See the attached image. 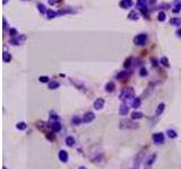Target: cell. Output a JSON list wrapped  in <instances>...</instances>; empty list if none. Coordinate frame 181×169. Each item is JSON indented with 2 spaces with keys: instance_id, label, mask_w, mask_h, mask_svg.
Masks as SVG:
<instances>
[{
  "instance_id": "1",
  "label": "cell",
  "mask_w": 181,
  "mask_h": 169,
  "mask_svg": "<svg viewBox=\"0 0 181 169\" xmlns=\"http://www.w3.org/2000/svg\"><path fill=\"white\" fill-rule=\"evenodd\" d=\"M120 100L121 102H124V103H131L133 100H134V98H135V90H134V88H131V87H126L124 88L122 90H121V92H120Z\"/></svg>"
},
{
  "instance_id": "2",
  "label": "cell",
  "mask_w": 181,
  "mask_h": 169,
  "mask_svg": "<svg viewBox=\"0 0 181 169\" xmlns=\"http://www.w3.org/2000/svg\"><path fill=\"white\" fill-rule=\"evenodd\" d=\"M119 128L122 130H136L139 128V124L134 122V120H121Z\"/></svg>"
},
{
  "instance_id": "3",
  "label": "cell",
  "mask_w": 181,
  "mask_h": 169,
  "mask_svg": "<svg viewBox=\"0 0 181 169\" xmlns=\"http://www.w3.org/2000/svg\"><path fill=\"white\" fill-rule=\"evenodd\" d=\"M145 154H146V149H142L137 154V156L135 157V161H134V169H138V167L140 166L142 161L145 160Z\"/></svg>"
},
{
  "instance_id": "4",
  "label": "cell",
  "mask_w": 181,
  "mask_h": 169,
  "mask_svg": "<svg viewBox=\"0 0 181 169\" xmlns=\"http://www.w3.org/2000/svg\"><path fill=\"white\" fill-rule=\"evenodd\" d=\"M147 42V34L145 33H142V34H138L134 37V44L136 46H143L146 44Z\"/></svg>"
},
{
  "instance_id": "5",
  "label": "cell",
  "mask_w": 181,
  "mask_h": 169,
  "mask_svg": "<svg viewBox=\"0 0 181 169\" xmlns=\"http://www.w3.org/2000/svg\"><path fill=\"white\" fill-rule=\"evenodd\" d=\"M26 41V36L24 34H19L18 36H16V37H11L10 40H9V44L14 46H17V45H22L24 42Z\"/></svg>"
},
{
  "instance_id": "6",
  "label": "cell",
  "mask_w": 181,
  "mask_h": 169,
  "mask_svg": "<svg viewBox=\"0 0 181 169\" xmlns=\"http://www.w3.org/2000/svg\"><path fill=\"white\" fill-rule=\"evenodd\" d=\"M152 139H153V142L155 144H163L164 141H165V137H164V133L162 132H157V133H154L152 135Z\"/></svg>"
},
{
  "instance_id": "7",
  "label": "cell",
  "mask_w": 181,
  "mask_h": 169,
  "mask_svg": "<svg viewBox=\"0 0 181 169\" xmlns=\"http://www.w3.org/2000/svg\"><path fill=\"white\" fill-rule=\"evenodd\" d=\"M35 125H36V128H39L41 132H43L44 134H47L48 132H50V131H48V128H50V125H49L48 123H45L44 121H41V120H40V121H37V122H36Z\"/></svg>"
},
{
  "instance_id": "8",
  "label": "cell",
  "mask_w": 181,
  "mask_h": 169,
  "mask_svg": "<svg viewBox=\"0 0 181 169\" xmlns=\"http://www.w3.org/2000/svg\"><path fill=\"white\" fill-rule=\"evenodd\" d=\"M95 118V114L93 112H86L83 115V123H91L92 121H94Z\"/></svg>"
},
{
  "instance_id": "9",
  "label": "cell",
  "mask_w": 181,
  "mask_h": 169,
  "mask_svg": "<svg viewBox=\"0 0 181 169\" xmlns=\"http://www.w3.org/2000/svg\"><path fill=\"white\" fill-rule=\"evenodd\" d=\"M156 157H157V154H152L150 157H148V158L145 159V161H144L145 167H146V168H150V166H152V165L155 162Z\"/></svg>"
},
{
  "instance_id": "10",
  "label": "cell",
  "mask_w": 181,
  "mask_h": 169,
  "mask_svg": "<svg viewBox=\"0 0 181 169\" xmlns=\"http://www.w3.org/2000/svg\"><path fill=\"white\" fill-rule=\"evenodd\" d=\"M104 104H105V100H104L103 98H98V99H95V102H94V104H93L94 109H96V111L102 109V108L104 107Z\"/></svg>"
},
{
  "instance_id": "11",
  "label": "cell",
  "mask_w": 181,
  "mask_h": 169,
  "mask_svg": "<svg viewBox=\"0 0 181 169\" xmlns=\"http://www.w3.org/2000/svg\"><path fill=\"white\" fill-rule=\"evenodd\" d=\"M58 158H59V160H60L61 162L66 164V162L68 161V159H69L68 152L66 151V150H60V151H59V154H58Z\"/></svg>"
},
{
  "instance_id": "12",
  "label": "cell",
  "mask_w": 181,
  "mask_h": 169,
  "mask_svg": "<svg viewBox=\"0 0 181 169\" xmlns=\"http://www.w3.org/2000/svg\"><path fill=\"white\" fill-rule=\"evenodd\" d=\"M119 6L122 9H129L134 6V1L133 0H121L119 2Z\"/></svg>"
},
{
  "instance_id": "13",
  "label": "cell",
  "mask_w": 181,
  "mask_h": 169,
  "mask_svg": "<svg viewBox=\"0 0 181 169\" xmlns=\"http://www.w3.org/2000/svg\"><path fill=\"white\" fill-rule=\"evenodd\" d=\"M128 113H129V106L126 103H122L119 107V114L121 116H126Z\"/></svg>"
},
{
  "instance_id": "14",
  "label": "cell",
  "mask_w": 181,
  "mask_h": 169,
  "mask_svg": "<svg viewBox=\"0 0 181 169\" xmlns=\"http://www.w3.org/2000/svg\"><path fill=\"white\" fill-rule=\"evenodd\" d=\"M140 17V13L138 10H131L128 14V19L129 21H138Z\"/></svg>"
},
{
  "instance_id": "15",
  "label": "cell",
  "mask_w": 181,
  "mask_h": 169,
  "mask_svg": "<svg viewBox=\"0 0 181 169\" xmlns=\"http://www.w3.org/2000/svg\"><path fill=\"white\" fill-rule=\"evenodd\" d=\"M70 82H72V85L77 88V89H79V90H83V92H86V89H85V86H84L83 82L78 81V80H76V79H72V78L70 79Z\"/></svg>"
},
{
  "instance_id": "16",
  "label": "cell",
  "mask_w": 181,
  "mask_h": 169,
  "mask_svg": "<svg viewBox=\"0 0 181 169\" xmlns=\"http://www.w3.org/2000/svg\"><path fill=\"white\" fill-rule=\"evenodd\" d=\"M104 89H105V92H114V89H115V83L113 81H109L105 83V86H104Z\"/></svg>"
},
{
  "instance_id": "17",
  "label": "cell",
  "mask_w": 181,
  "mask_h": 169,
  "mask_svg": "<svg viewBox=\"0 0 181 169\" xmlns=\"http://www.w3.org/2000/svg\"><path fill=\"white\" fill-rule=\"evenodd\" d=\"M45 16H47L48 19H53V18H56V17L59 16V11H56V10H53V9H48L47 15Z\"/></svg>"
},
{
  "instance_id": "18",
  "label": "cell",
  "mask_w": 181,
  "mask_h": 169,
  "mask_svg": "<svg viewBox=\"0 0 181 169\" xmlns=\"http://www.w3.org/2000/svg\"><path fill=\"white\" fill-rule=\"evenodd\" d=\"M172 11H173L174 14L180 13L181 11V1H179V0L174 1V4L172 5Z\"/></svg>"
},
{
  "instance_id": "19",
  "label": "cell",
  "mask_w": 181,
  "mask_h": 169,
  "mask_svg": "<svg viewBox=\"0 0 181 169\" xmlns=\"http://www.w3.org/2000/svg\"><path fill=\"white\" fill-rule=\"evenodd\" d=\"M164 111H165V104H164V103H161L160 105L157 106V108H156L155 116H160V115H162Z\"/></svg>"
},
{
  "instance_id": "20",
  "label": "cell",
  "mask_w": 181,
  "mask_h": 169,
  "mask_svg": "<svg viewBox=\"0 0 181 169\" xmlns=\"http://www.w3.org/2000/svg\"><path fill=\"white\" fill-rule=\"evenodd\" d=\"M36 8H37V10L40 11L41 15H47L48 9L45 8V6L43 5L42 2H37V4H36Z\"/></svg>"
},
{
  "instance_id": "21",
  "label": "cell",
  "mask_w": 181,
  "mask_h": 169,
  "mask_svg": "<svg viewBox=\"0 0 181 169\" xmlns=\"http://www.w3.org/2000/svg\"><path fill=\"white\" fill-rule=\"evenodd\" d=\"M148 5V0H137L136 1V6L138 9H142V8H146Z\"/></svg>"
},
{
  "instance_id": "22",
  "label": "cell",
  "mask_w": 181,
  "mask_h": 169,
  "mask_svg": "<svg viewBox=\"0 0 181 169\" xmlns=\"http://www.w3.org/2000/svg\"><path fill=\"white\" fill-rule=\"evenodd\" d=\"M169 23L172 26H181V18L180 17H172Z\"/></svg>"
},
{
  "instance_id": "23",
  "label": "cell",
  "mask_w": 181,
  "mask_h": 169,
  "mask_svg": "<svg viewBox=\"0 0 181 169\" xmlns=\"http://www.w3.org/2000/svg\"><path fill=\"white\" fill-rule=\"evenodd\" d=\"M11 59H13V56H11L10 53L7 51H4V53H2V60H4V62L5 63H9L11 61Z\"/></svg>"
},
{
  "instance_id": "24",
  "label": "cell",
  "mask_w": 181,
  "mask_h": 169,
  "mask_svg": "<svg viewBox=\"0 0 181 169\" xmlns=\"http://www.w3.org/2000/svg\"><path fill=\"white\" fill-rule=\"evenodd\" d=\"M133 60H134V59H133L131 56H129L128 59H126V60H124V70H129L130 67H131V64H133V62H134Z\"/></svg>"
},
{
  "instance_id": "25",
  "label": "cell",
  "mask_w": 181,
  "mask_h": 169,
  "mask_svg": "<svg viewBox=\"0 0 181 169\" xmlns=\"http://www.w3.org/2000/svg\"><path fill=\"white\" fill-rule=\"evenodd\" d=\"M127 77H128V71H127V70H124V71H120L119 73H117L115 79H118V80H124V79H126Z\"/></svg>"
},
{
  "instance_id": "26",
  "label": "cell",
  "mask_w": 181,
  "mask_h": 169,
  "mask_svg": "<svg viewBox=\"0 0 181 169\" xmlns=\"http://www.w3.org/2000/svg\"><path fill=\"white\" fill-rule=\"evenodd\" d=\"M160 64L163 66L164 68H170V62H169V59L166 56H162L160 60Z\"/></svg>"
},
{
  "instance_id": "27",
  "label": "cell",
  "mask_w": 181,
  "mask_h": 169,
  "mask_svg": "<svg viewBox=\"0 0 181 169\" xmlns=\"http://www.w3.org/2000/svg\"><path fill=\"white\" fill-rule=\"evenodd\" d=\"M140 105H142V99L139 97H135L134 100L131 102V106L134 108H138L140 107Z\"/></svg>"
},
{
  "instance_id": "28",
  "label": "cell",
  "mask_w": 181,
  "mask_h": 169,
  "mask_svg": "<svg viewBox=\"0 0 181 169\" xmlns=\"http://www.w3.org/2000/svg\"><path fill=\"white\" fill-rule=\"evenodd\" d=\"M59 87H60V83H59L58 81H50V82H49V85H48V88H49L50 90L58 89Z\"/></svg>"
},
{
  "instance_id": "29",
  "label": "cell",
  "mask_w": 181,
  "mask_h": 169,
  "mask_svg": "<svg viewBox=\"0 0 181 169\" xmlns=\"http://www.w3.org/2000/svg\"><path fill=\"white\" fill-rule=\"evenodd\" d=\"M166 135L169 137L170 139H176L178 137V133H177L176 130H172V128H169L168 131H166Z\"/></svg>"
},
{
  "instance_id": "30",
  "label": "cell",
  "mask_w": 181,
  "mask_h": 169,
  "mask_svg": "<svg viewBox=\"0 0 181 169\" xmlns=\"http://www.w3.org/2000/svg\"><path fill=\"white\" fill-rule=\"evenodd\" d=\"M144 117V114L142 112H133L131 113V120H140Z\"/></svg>"
},
{
  "instance_id": "31",
  "label": "cell",
  "mask_w": 181,
  "mask_h": 169,
  "mask_svg": "<svg viewBox=\"0 0 181 169\" xmlns=\"http://www.w3.org/2000/svg\"><path fill=\"white\" fill-rule=\"evenodd\" d=\"M16 128L19 130V131H24V130L27 128V124L25 122H18V123L16 124Z\"/></svg>"
},
{
  "instance_id": "32",
  "label": "cell",
  "mask_w": 181,
  "mask_h": 169,
  "mask_svg": "<svg viewBox=\"0 0 181 169\" xmlns=\"http://www.w3.org/2000/svg\"><path fill=\"white\" fill-rule=\"evenodd\" d=\"M65 142L67 144L68 147H74L75 145V139L72 138V137H67L66 140H65Z\"/></svg>"
},
{
  "instance_id": "33",
  "label": "cell",
  "mask_w": 181,
  "mask_h": 169,
  "mask_svg": "<svg viewBox=\"0 0 181 169\" xmlns=\"http://www.w3.org/2000/svg\"><path fill=\"white\" fill-rule=\"evenodd\" d=\"M8 34H9V36H10V38L11 37H16V36L19 35V34H18V32H17V30L14 28V27H11V28L8 30Z\"/></svg>"
},
{
  "instance_id": "34",
  "label": "cell",
  "mask_w": 181,
  "mask_h": 169,
  "mask_svg": "<svg viewBox=\"0 0 181 169\" xmlns=\"http://www.w3.org/2000/svg\"><path fill=\"white\" fill-rule=\"evenodd\" d=\"M166 19V15L164 11H160L159 13V15H157V21H160V23H163V21Z\"/></svg>"
},
{
  "instance_id": "35",
  "label": "cell",
  "mask_w": 181,
  "mask_h": 169,
  "mask_svg": "<svg viewBox=\"0 0 181 169\" xmlns=\"http://www.w3.org/2000/svg\"><path fill=\"white\" fill-rule=\"evenodd\" d=\"M82 122H83V120L79 117V116H74V117L72 118V123L75 124V125H79V124H82Z\"/></svg>"
},
{
  "instance_id": "36",
  "label": "cell",
  "mask_w": 181,
  "mask_h": 169,
  "mask_svg": "<svg viewBox=\"0 0 181 169\" xmlns=\"http://www.w3.org/2000/svg\"><path fill=\"white\" fill-rule=\"evenodd\" d=\"M39 81L42 82V83H45V82H50V78L48 76H41L39 77Z\"/></svg>"
},
{
  "instance_id": "37",
  "label": "cell",
  "mask_w": 181,
  "mask_h": 169,
  "mask_svg": "<svg viewBox=\"0 0 181 169\" xmlns=\"http://www.w3.org/2000/svg\"><path fill=\"white\" fill-rule=\"evenodd\" d=\"M139 76L140 77H146V76H147V69H146V68H140Z\"/></svg>"
},
{
  "instance_id": "38",
  "label": "cell",
  "mask_w": 181,
  "mask_h": 169,
  "mask_svg": "<svg viewBox=\"0 0 181 169\" xmlns=\"http://www.w3.org/2000/svg\"><path fill=\"white\" fill-rule=\"evenodd\" d=\"M62 0H48V2H49V5L51 6H54L57 5V4H59V2H61Z\"/></svg>"
},
{
  "instance_id": "39",
  "label": "cell",
  "mask_w": 181,
  "mask_h": 169,
  "mask_svg": "<svg viewBox=\"0 0 181 169\" xmlns=\"http://www.w3.org/2000/svg\"><path fill=\"white\" fill-rule=\"evenodd\" d=\"M150 61H152V66H153V67H157V66H159V62H157V60L154 59V58H152Z\"/></svg>"
},
{
  "instance_id": "40",
  "label": "cell",
  "mask_w": 181,
  "mask_h": 169,
  "mask_svg": "<svg viewBox=\"0 0 181 169\" xmlns=\"http://www.w3.org/2000/svg\"><path fill=\"white\" fill-rule=\"evenodd\" d=\"M2 21H4V30H7V28H8V24H7V21H6V18L5 17H4V18H2Z\"/></svg>"
},
{
  "instance_id": "41",
  "label": "cell",
  "mask_w": 181,
  "mask_h": 169,
  "mask_svg": "<svg viewBox=\"0 0 181 169\" xmlns=\"http://www.w3.org/2000/svg\"><path fill=\"white\" fill-rule=\"evenodd\" d=\"M160 8L168 9V8H170V5H169V4H162V5H160Z\"/></svg>"
},
{
  "instance_id": "42",
  "label": "cell",
  "mask_w": 181,
  "mask_h": 169,
  "mask_svg": "<svg viewBox=\"0 0 181 169\" xmlns=\"http://www.w3.org/2000/svg\"><path fill=\"white\" fill-rule=\"evenodd\" d=\"M155 4H156V0H148V5L153 6V5H155Z\"/></svg>"
},
{
  "instance_id": "43",
  "label": "cell",
  "mask_w": 181,
  "mask_h": 169,
  "mask_svg": "<svg viewBox=\"0 0 181 169\" xmlns=\"http://www.w3.org/2000/svg\"><path fill=\"white\" fill-rule=\"evenodd\" d=\"M177 35L179 36V37H181V28H179V30L177 31Z\"/></svg>"
},
{
  "instance_id": "44",
  "label": "cell",
  "mask_w": 181,
  "mask_h": 169,
  "mask_svg": "<svg viewBox=\"0 0 181 169\" xmlns=\"http://www.w3.org/2000/svg\"><path fill=\"white\" fill-rule=\"evenodd\" d=\"M78 169H87V168H86V167H84V166H80V167H79Z\"/></svg>"
},
{
  "instance_id": "45",
  "label": "cell",
  "mask_w": 181,
  "mask_h": 169,
  "mask_svg": "<svg viewBox=\"0 0 181 169\" xmlns=\"http://www.w3.org/2000/svg\"><path fill=\"white\" fill-rule=\"evenodd\" d=\"M7 1H8V0H4V1H2V2H4V5H6V4H7Z\"/></svg>"
},
{
  "instance_id": "46",
  "label": "cell",
  "mask_w": 181,
  "mask_h": 169,
  "mask_svg": "<svg viewBox=\"0 0 181 169\" xmlns=\"http://www.w3.org/2000/svg\"><path fill=\"white\" fill-rule=\"evenodd\" d=\"M2 169H7V168H6V167H5V166H4V167H2Z\"/></svg>"
},
{
  "instance_id": "47",
  "label": "cell",
  "mask_w": 181,
  "mask_h": 169,
  "mask_svg": "<svg viewBox=\"0 0 181 169\" xmlns=\"http://www.w3.org/2000/svg\"><path fill=\"white\" fill-rule=\"evenodd\" d=\"M24 1H30V0H24Z\"/></svg>"
}]
</instances>
